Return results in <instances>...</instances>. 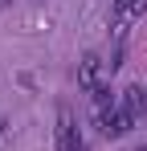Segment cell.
Listing matches in <instances>:
<instances>
[{"label": "cell", "instance_id": "1", "mask_svg": "<svg viewBox=\"0 0 147 151\" xmlns=\"http://www.w3.org/2000/svg\"><path fill=\"white\" fill-rule=\"evenodd\" d=\"M57 151H86L82 135H78V123H74V110L61 106L57 110Z\"/></svg>", "mask_w": 147, "mask_h": 151}, {"label": "cell", "instance_id": "2", "mask_svg": "<svg viewBox=\"0 0 147 151\" xmlns=\"http://www.w3.org/2000/svg\"><path fill=\"white\" fill-rule=\"evenodd\" d=\"M98 86H102V57H98V53H86V57L78 61V90L94 94Z\"/></svg>", "mask_w": 147, "mask_h": 151}, {"label": "cell", "instance_id": "3", "mask_svg": "<svg viewBox=\"0 0 147 151\" xmlns=\"http://www.w3.org/2000/svg\"><path fill=\"white\" fill-rule=\"evenodd\" d=\"M98 123H102V135H110V139H122V135H127L131 127L139 123V119H135L127 106H115L110 114H98Z\"/></svg>", "mask_w": 147, "mask_h": 151}, {"label": "cell", "instance_id": "4", "mask_svg": "<svg viewBox=\"0 0 147 151\" xmlns=\"http://www.w3.org/2000/svg\"><path fill=\"white\" fill-rule=\"evenodd\" d=\"M147 12V0H115V33H127V25L135 21V17H143Z\"/></svg>", "mask_w": 147, "mask_h": 151}, {"label": "cell", "instance_id": "5", "mask_svg": "<svg viewBox=\"0 0 147 151\" xmlns=\"http://www.w3.org/2000/svg\"><path fill=\"white\" fill-rule=\"evenodd\" d=\"M122 106H127L135 119H143V114H147V90H143V86H131V90H122Z\"/></svg>", "mask_w": 147, "mask_h": 151}, {"label": "cell", "instance_id": "6", "mask_svg": "<svg viewBox=\"0 0 147 151\" xmlns=\"http://www.w3.org/2000/svg\"><path fill=\"white\" fill-rule=\"evenodd\" d=\"M94 106H98V114H110V110H115V94H110V86H98V90H94Z\"/></svg>", "mask_w": 147, "mask_h": 151}, {"label": "cell", "instance_id": "7", "mask_svg": "<svg viewBox=\"0 0 147 151\" xmlns=\"http://www.w3.org/2000/svg\"><path fill=\"white\" fill-rule=\"evenodd\" d=\"M4 127H8V119H4V114H0V139H4Z\"/></svg>", "mask_w": 147, "mask_h": 151}, {"label": "cell", "instance_id": "8", "mask_svg": "<svg viewBox=\"0 0 147 151\" xmlns=\"http://www.w3.org/2000/svg\"><path fill=\"white\" fill-rule=\"evenodd\" d=\"M8 4H12V0H0V8H8Z\"/></svg>", "mask_w": 147, "mask_h": 151}, {"label": "cell", "instance_id": "9", "mask_svg": "<svg viewBox=\"0 0 147 151\" xmlns=\"http://www.w3.org/2000/svg\"><path fill=\"white\" fill-rule=\"evenodd\" d=\"M139 151H147V147H139Z\"/></svg>", "mask_w": 147, "mask_h": 151}]
</instances>
